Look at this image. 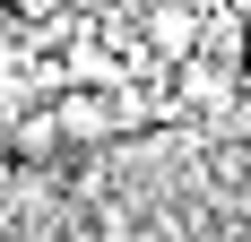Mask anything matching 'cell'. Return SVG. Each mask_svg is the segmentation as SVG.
Returning a JSON list of instances; mask_svg holds the SVG:
<instances>
[{
  "label": "cell",
  "instance_id": "2",
  "mask_svg": "<svg viewBox=\"0 0 251 242\" xmlns=\"http://www.w3.org/2000/svg\"><path fill=\"white\" fill-rule=\"evenodd\" d=\"M0 130H9V156H18V165H44L52 147H70V139H61V113H52V104H18Z\"/></svg>",
  "mask_w": 251,
  "mask_h": 242
},
{
  "label": "cell",
  "instance_id": "1",
  "mask_svg": "<svg viewBox=\"0 0 251 242\" xmlns=\"http://www.w3.org/2000/svg\"><path fill=\"white\" fill-rule=\"evenodd\" d=\"M52 113H61V139L70 147H113L122 139V113H113V96H96V87H61Z\"/></svg>",
  "mask_w": 251,
  "mask_h": 242
}]
</instances>
